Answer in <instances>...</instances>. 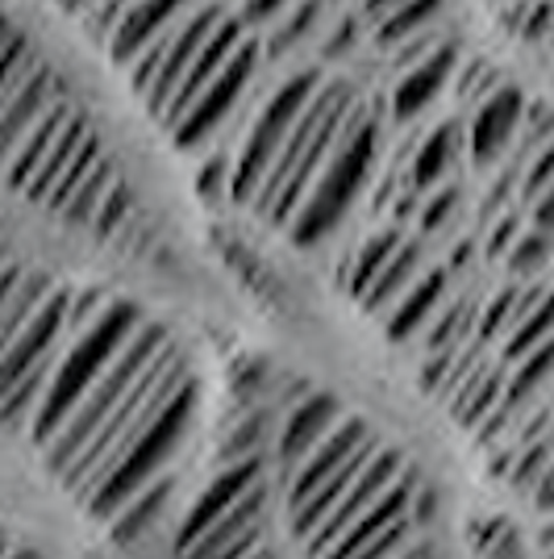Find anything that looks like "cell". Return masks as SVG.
<instances>
[{
    "mask_svg": "<svg viewBox=\"0 0 554 559\" xmlns=\"http://www.w3.org/2000/svg\"><path fill=\"white\" fill-rule=\"evenodd\" d=\"M55 288V280L47 272H34V267H25L22 280H17V288H13V297L4 301L0 309V355L13 347V338L25 330V322L34 318V309L47 301V293Z\"/></svg>",
    "mask_w": 554,
    "mask_h": 559,
    "instance_id": "ffe728a7",
    "label": "cell"
},
{
    "mask_svg": "<svg viewBox=\"0 0 554 559\" xmlns=\"http://www.w3.org/2000/svg\"><path fill=\"white\" fill-rule=\"evenodd\" d=\"M0 543H9V535H4V531H0Z\"/></svg>",
    "mask_w": 554,
    "mask_h": 559,
    "instance_id": "b9f144b4",
    "label": "cell"
},
{
    "mask_svg": "<svg viewBox=\"0 0 554 559\" xmlns=\"http://www.w3.org/2000/svg\"><path fill=\"white\" fill-rule=\"evenodd\" d=\"M342 418H347L342 401L329 393H304L301 401L288 405V414L276 426V439H272V476H276V489L325 443V435Z\"/></svg>",
    "mask_w": 554,
    "mask_h": 559,
    "instance_id": "4fadbf2b",
    "label": "cell"
},
{
    "mask_svg": "<svg viewBox=\"0 0 554 559\" xmlns=\"http://www.w3.org/2000/svg\"><path fill=\"white\" fill-rule=\"evenodd\" d=\"M554 372V334L542 343L538 350H530L521 364H517V372H513V380H508L505 389H508V396H526V393H533L546 376Z\"/></svg>",
    "mask_w": 554,
    "mask_h": 559,
    "instance_id": "83f0119b",
    "label": "cell"
},
{
    "mask_svg": "<svg viewBox=\"0 0 554 559\" xmlns=\"http://www.w3.org/2000/svg\"><path fill=\"white\" fill-rule=\"evenodd\" d=\"M438 4L442 0H400L393 13H388V22L375 29V43H380V47H388V43H400V38L417 34L421 25L438 13Z\"/></svg>",
    "mask_w": 554,
    "mask_h": 559,
    "instance_id": "4316f807",
    "label": "cell"
},
{
    "mask_svg": "<svg viewBox=\"0 0 554 559\" xmlns=\"http://www.w3.org/2000/svg\"><path fill=\"white\" fill-rule=\"evenodd\" d=\"M471 538H475L480 559H533L530 547H526V538H521V531H517L508 518H501V513L480 518L475 531H471Z\"/></svg>",
    "mask_w": 554,
    "mask_h": 559,
    "instance_id": "cb8c5ba5",
    "label": "cell"
},
{
    "mask_svg": "<svg viewBox=\"0 0 554 559\" xmlns=\"http://www.w3.org/2000/svg\"><path fill=\"white\" fill-rule=\"evenodd\" d=\"M313 13H317V0H304L301 9H297V17H292V25L284 29V38H297V34H304V25L313 22Z\"/></svg>",
    "mask_w": 554,
    "mask_h": 559,
    "instance_id": "8d00e7d4",
    "label": "cell"
},
{
    "mask_svg": "<svg viewBox=\"0 0 554 559\" xmlns=\"http://www.w3.org/2000/svg\"><path fill=\"white\" fill-rule=\"evenodd\" d=\"M192 418H196V384L188 376L184 384L159 405V414L121 447V455L105 467V476L93 485V492L80 501L84 518H93L96 526H109L134 497H142L167 472H176V460H180V451L188 443Z\"/></svg>",
    "mask_w": 554,
    "mask_h": 559,
    "instance_id": "7a4b0ae2",
    "label": "cell"
},
{
    "mask_svg": "<svg viewBox=\"0 0 554 559\" xmlns=\"http://www.w3.org/2000/svg\"><path fill=\"white\" fill-rule=\"evenodd\" d=\"M313 96H317V71H297V75L284 80L276 93L267 96V105L254 114L251 134L242 142L238 164H233V176H230V197L238 205H254L267 167L276 164L279 146L292 134V126L301 121V114L309 109Z\"/></svg>",
    "mask_w": 554,
    "mask_h": 559,
    "instance_id": "ba28073f",
    "label": "cell"
},
{
    "mask_svg": "<svg viewBox=\"0 0 554 559\" xmlns=\"http://www.w3.org/2000/svg\"><path fill=\"white\" fill-rule=\"evenodd\" d=\"M142 322L146 318L138 305L109 297L100 288H75L68 347L59 355V368L50 376L47 393L38 401V414L25 430L34 451H43L59 435V426L75 414V405L88 396V389L105 376V368L121 355V347L134 338Z\"/></svg>",
    "mask_w": 554,
    "mask_h": 559,
    "instance_id": "6da1fadb",
    "label": "cell"
},
{
    "mask_svg": "<svg viewBox=\"0 0 554 559\" xmlns=\"http://www.w3.org/2000/svg\"><path fill=\"white\" fill-rule=\"evenodd\" d=\"M254 68H258V43L251 38H242L238 50H233L230 59H226V68L213 75V84H208L205 93L196 96V105L188 109L176 126H171V139L180 151H196L201 142L233 114V105H238V96L246 93V84H251Z\"/></svg>",
    "mask_w": 554,
    "mask_h": 559,
    "instance_id": "7c38bea8",
    "label": "cell"
},
{
    "mask_svg": "<svg viewBox=\"0 0 554 559\" xmlns=\"http://www.w3.org/2000/svg\"><path fill=\"white\" fill-rule=\"evenodd\" d=\"M546 255H551V238H546V234H526V238L513 242L508 267H513V272H533V267L546 263Z\"/></svg>",
    "mask_w": 554,
    "mask_h": 559,
    "instance_id": "4dcf8cb0",
    "label": "cell"
},
{
    "mask_svg": "<svg viewBox=\"0 0 554 559\" xmlns=\"http://www.w3.org/2000/svg\"><path fill=\"white\" fill-rule=\"evenodd\" d=\"M430 518H434V492L425 489L421 476L409 467L388 489V497L363 513L347 535L317 559H396L413 538L425 535Z\"/></svg>",
    "mask_w": 554,
    "mask_h": 559,
    "instance_id": "52a82bcc",
    "label": "cell"
},
{
    "mask_svg": "<svg viewBox=\"0 0 554 559\" xmlns=\"http://www.w3.org/2000/svg\"><path fill=\"white\" fill-rule=\"evenodd\" d=\"M396 247H400V234L388 230V234H375V238H368L363 247H359V255H354V267H350V276H347V288H350V297H368V288H371V280L384 272V263L396 255Z\"/></svg>",
    "mask_w": 554,
    "mask_h": 559,
    "instance_id": "d4e9b609",
    "label": "cell"
},
{
    "mask_svg": "<svg viewBox=\"0 0 554 559\" xmlns=\"http://www.w3.org/2000/svg\"><path fill=\"white\" fill-rule=\"evenodd\" d=\"M184 4L188 0H134L121 13L113 38H109V55H113L117 63H134L142 50L155 43V34L167 29L184 13Z\"/></svg>",
    "mask_w": 554,
    "mask_h": 559,
    "instance_id": "2e32d148",
    "label": "cell"
},
{
    "mask_svg": "<svg viewBox=\"0 0 554 559\" xmlns=\"http://www.w3.org/2000/svg\"><path fill=\"white\" fill-rule=\"evenodd\" d=\"M554 185V142H546V151L533 159V167H530V185H526V192H530L533 201L546 192V188Z\"/></svg>",
    "mask_w": 554,
    "mask_h": 559,
    "instance_id": "1f68e13d",
    "label": "cell"
},
{
    "mask_svg": "<svg viewBox=\"0 0 554 559\" xmlns=\"http://www.w3.org/2000/svg\"><path fill=\"white\" fill-rule=\"evenodd\" d=\"M455 201H459V197H455V188H446L442 197H434V201L425 205V217H421V226H425V230H438L442 222L450 217V210H455Z\"/></svg>",
    "mask_w": 554,
    "mask_h": 559,
    "instance_id": "d6a6232c",
    "label": "cell"
},
{
    "mask_svg": "<svg viewBox=\"0 0 554 559\" xmlns=\"http://www.w3.org/2000/svg\"><path fill=\"white\" fill-rule=\"evenodd\" d=\"M409 472V464H405V455L396 451V447H380L375 455H371V464L359 472V480L350 485V492L334 506V510L325 513V522L313 531V535L304 538L301 547H304V559H317L322 551H329L338 538L347 535L350 526L363 518L368 510H375L384 497H388V489H393L396 480Z\"/></svg>",
    "mask_w": 554,
    "mask_h": 559,
    "instance_id": "8fae6325",
    "label": "cell"
},
{
    "mask_svg": "<svg viewBox=\"0 0 554 559\" xmlns=\"http://www.w3.org/2000/svg\"><path fill=\"white\" fill-rule=\"evenodd\" d=\"M505 393V376L501 372H471L462 376L459 384H455V401H450V414L462 421V426H475V421L487 418V409L501 401Z\"/></svg>",
    "mask_w": 554,
    "mask_h": 559,
    "instance_id": "7402d4cb",
    "label": "cell"
},
{
    "mask_svg": "<svg viewBox=\"0 0 554 559\" xmlns=\"http://www.w3.org/2000/svg\"><path fill=\"white\" fill-rule=\"evenodd\" d=\"M533 222H538L542 230H554V185L538 197V213H533Z\"/></svg>",
    "mask_w": 554,
    "mask_h": 559,
    "instance_id": "d590c367",
    "label": "cell"
},
{
    "mask_svg": "<svg viewBox=\"0 0 554 559\" xmlns=\"http://www.w3.org/2000/svg\"><path fill=\"white\" fill-rule=\"evenodd\" d=\"M176 485H180V476L176 472H167L162 480H155L150 489L142 492V497H134L125 510L117 513L113 522L105 526L109 531V538L113 543H121V547H134L138 538H146L150 531H155V522H159L162 513H167V506L176 501Z\"/></svg>",
    "mask_w": 554,
    "mask_h": 559,
    "instance_id": "e0dca14e",
    "label": "cell"
},
{
    "mask_svg": "<svg viewBox=\"0 0 554 559\" xmlns=\"http://www.w3.org/2000/svg\"><path fill=\"white\" fill-rule=\"evenodd\" d=\"M471 318H475V313H471L467 301L455 305V309H446V313H442V326L430 334V350H434V355H455L462 343V334L471 330Z\"/></svg>",
    "mask_w": 554,
    "mask_h": 559,
    "instance_id": "f1b7e54d",
    "label": "cell"
},
{
    "mask_svg": "<svg viewBox=\"0 0 554 559\" xmlns=\"http://www.w3.org/2000/svg\"><path fill=\"white\" fill-rule=\"evenodd\" d=\"M417 259H421V247H417V242H400V247H396V255L384 263L380 276L371 280L368 297H363V305H368L371 313H384L388 305H396L409 288H413Z\"/></svg>",
    "mask_w": 554,
    "mask_h": 559,
    "instance_id": "44dd1931",
    "label": "cell"
},
{
    "mask_svg": "<svg viewBox=\"0 0 554 559\" xmlns=\"http://www.w3.org/2000/svg\"><path fill=\"white\" fill-rule=\"evenodd\" d=\"M442 297H446V272H442V267L413 280V288H409V293L396 301L393 313H388V338H393V343H409L417 330L434 318V309H438Z\"/></svg>",
    "mask_w": 554,
    "mask_h": 559,
    "instance_id": "ac0fdd59",
    "label": "cell"
},
{
    "mask_svg": "<svg viewBox=\"0 0 554 559\" xmlns=\"http://www.w3.org/2000/svg\"><path fill=\"white\" fill-rule=\"evenodd\" d=\"M246 34H242V22L238 17H221V25L213 29V38L205 43V50L196 55V63L184 71V80H180V88L171 96V105H167V114H162V126H176L180 117L196 105V96L205 93L208 84H213V75L226 68V59H230L238 43H242Z\"/></svg>",
    "mask_w": 554,
    "mask_h": 559,
    "instance_id": "5bb4252c",
    "label": "cell"
},
{
    "mask_svg": "<svg viewBox=\"0 0 554 559\" xmlns=\"http://www.w3.org/2000/svg\"><path fill=\"white\" fill-rule=\"evenodd\" d=\"M455 142H459V130H455V126H438L430 139L421 142V151H417V159H413V185L417 188L438 185V176L446 171L450 155H455Z\"/></svg>",
    "mask_w": 554,
    "mask_h": 559,
    "instance_id": "484cf974",
    "label": "cell"
},
{
    "mask_svg": "<svg viewBox=\"0 0 554 559\" xmlns=\"http://www.w3.org/2000/svg\"><path fill=\"white\" fill-rule=\"evenodd\" d=\"M396 559H446V556H442V547L434 543V538L421 535V538H413V543H409Z\"/></svg>",
    "mask_w": 554,
    "mask_h": 559,
    "instance_id": "836d02e7",
    "label": "cell"
},
{
    "mask_svg": "<svg viewBox=\"0 0 554 559\" xmlns=\"http://www.w3.org/2000/svg\"><path fill=\"white\" fill-rule=\"evenodd\" d=\"M380 447L384 443L371 430V421H363L359 414H347V418L325 435V443L279 485L284 518H288V531H292L297 543H304V538L322 526L325 513L347 497L350 485L359 480V472L371 464V455Z\"/></svg>",
    "mask_w": 554,
    "mask_h": 559,
    "instance_id": "277c9868",
    "label": "cell"
},
{
    "mask_svg": "<svg viewBox=\"0 0 554 559\" xmlns=\"http://www.w3.org/2000/svg\"><path fill=\"white\" fill-rule=\"evenodd\" d=\"M450 68H455V50L450 47H438L430 50L421 63H417L400 84H396V117H413L421 114L434 96L442 93V84H446V75H450Z\"/></svg>",
    "mask_w": 554,
    "mask_h": 559,
    "instance_id": "d6986e66",
    "label": "cell"
},
{
    "mask_svg": "<svg viewBox=\"0 0 554 559\" xmlns=\"http://www.w3.org/2000/svg\"><path fill=\"white\" fill-rule=\"evenodd\" d=\"M521 117H526V96L517 88H496V93L484 96V105L475 109V121H471V159H475V167L492 164L505 151V142L513 139Z\"/></svg>",
    "mask_w": 554,
    "mask_h": 559,
    "instance_id": "9a60e30c",
    "label": "cell"
},
{
    "mask_svg": "<svg viewBox=\"0 0 554 559\" xmlns=\"http://www.w3.org/2000/svg\"><path fill=\"white\" fill-rule=\"evenodd\" d=\"M554 334V297H542V301L533 305L530 313L517 322V326L508 330L505 338V359L508 364H521L530 350H538L546 338Z\"/></svg>",
    "mask_w": 554,
    "mask_h": 559,
    "instance_id": "603a6c76",
    "label": "cell"
},
{
    "mask_svg": "<svg viewBox=\"0 0 554 559\" xmlns=\"http://www.w3.org/2000/svg\"><path fill=\"white\" fill-rule=\"evenodd\" d=\"M251 559H279V556H276V547H263V551H254Z\"/></svg>",
    "mask_w": 554,
    "mask_h": 559,
    "instance_id": "ab89813d",
    "label": "cell"
},
{
    "mask_svg": "<svg viewBox=\"0 0 554 559\" xmlns=\"http://www.w3.org/2000/svg\"><path fill=\"white\" fill-rule=\"evenodd\" d=\"M251 17H272V9H279V0H246Z\"/></svg>",
    "mask_w": 554,
    "mask_h": 559,
    "instance_id": "74e56055",
    "label": "cell"
},
{
    "mask_svg": "<svg viewBox=\"0 0 554 559\" xmlns=\"http://www.w3.org/2000/svg\"><path fill=\"white\" fill-rule=\"evenodd\" d=\"M375 159V114L368 109V100H350L342 134L334 142V155L325 171L317 176V185L309 188V197L301 201L297 217L288 222V238L297 247H313L325 234L342 222L347 205L354 201L359 185L368 180V167Z\"/></svg>",
    "mask_w": 554,
    "mask_h": 559,
    "instance_id": "8992f818",
    "label": "cell"
},
{
    "mask_svg": "<svg viewBox=\"0 0 554 559\" xmlns=\"http://www.w3.org/2000/svg\"><path fill=\"white\" fill-rule=\"evenodd\" d=\"M167 343H171V334H167L159 322L146 318V322L134 330V338L121 347V355L105 368V376L88 389V396L75 405V414L59 426V435L38 451L43 472H47L55 485H63L71 472H75V464L84 460V451H88V447L96 443V435L105 430V421L113 418L117 405L125 401V393L138 384V376L155 364V355H159Z\"/></svg>",
    "mask_w": 554,
    "mask_h": 559,
    "instance_id": "5b68a950",
    "label": "cell"
},
{
    "mask_svg": "<svg viewBox=\"0 0 554 559\" xmlns=\"http://www.w3.org/2000/svg\"><path fill=\"white\" fill-rule=\"evenodd\" d=\"M542 559H554V551H546V556H542Z\"/></svg>",
    "mask_w": 554,
    "mask_h": 559,
    "instance_id": "7bdbcfd3",
    "label": "cell"
},
{
    "mask_svg": "<svg viewBox=\"0 0 554 559\" xmlns=\"http://www.w3.org/2000/svg\"><path fill=\"white\" fill-rule=\"evenodd\" d=\"M276 480L258 485L242 497L230 513H221L208 531L176 547V559H251L254 551L272 547V518H276Z\"/></svg>",
    "mask_w": 554,
    "mask_h": 559,
    "instance_id": "30bf717a",
    "label": "cell"
},
{
    "mask_svg": "<svg viewBox=\"0 0 554 559\" xmlns=\"http://www.w3.org/2000/svg\"><path fill=\"white\" fill-rule=\"evenodd\" d=\"M4 559H38V556H34L29 547H9V551H4Z\"/></svg>",
    "mask_w": 554,
    "mask_h": 559,
    "instance_id": "f35d334b",
    "label": "cell"
},
{
    "mask_svg": "<svg viewBox=\"0 0 554 559\" xmlns=\"http://www.w3.org/2000/svg\"><path fill=\"white\" fill-rule=\"evenodd\" d=\"M29 43H25L22 34H17V25L9 22L4 13H0V88L9 84V75L22 68V59L29 55Z\"/></svg>",
    "mask_w": 554,
    "mask_h": 559,
    "instance_id": "f546056e",
    "label": "cell"
},
{
    "mask_svg": "<svg viewBox=\"0 0 554 559\" xmlns=\"http://www.w3.org/2000/svg\"><path fill=\"white\" fill-rule=\"evenodd\" d=\"M513 234H517V217H505V222L492 230V238H487V255L508 251V247H513Z\"/></svg>",
    "mask_w": 554,
    "mask_h": 559,
    "instance_id": "e575fe53",
    "label": "cell"
},
{
    "mask_svg": "<svg viewBox=\"0 0 554 559\" xmlns=\"http://www.w3.org/2000/svg\"><path fill=\"white\" fill-rule=\"evenodd\" d=\"M217 25H221V9H217V4H201L192 17H184L180 25H171L159 43H150V47L130 63V71H134V93L142 96L146 114L162 121L171 96H176L180 80H184V71L196 63V55L205 50V43L213 38Z\"/></svg>",
    "mask_w": 554,
    "mask_h": 559,
    "instance_id": "9c48e42d",
    "label": "cell"
},
{
    "mask_svg": "<svg viewBox=\"0 0 554 559\" xmlns=\"http://www.w3.org/2000/svg\"><path fill=\"white\" fill-rule=\"evenodd\" d=\"M371 9H375V13H380V9H384V4H388V9H396V0H368Z\"/></svg>",
    "mask_w": 554,
    "mask_h": 559,
    "instance_id": "60d3db41",
    "label": "cell"
},
{
    "mask_svg": "<svg viewBox=\"0 0 554 559\" xmlns=\"http://www.w3.org/2000/svg\"><path fill=\"white\" fill-rule=\"evenodd\" d=\"M71 301H75V288L55 284L47 301L34 309V318L13 338V347L0 355V435H25L38 414V401L68 347Z\"/></svg>",
    "mask_w": 554,
    "mask_h": 559,
    "instance_id": "3957f363",
    "label": "cell"
}]
</instances>
